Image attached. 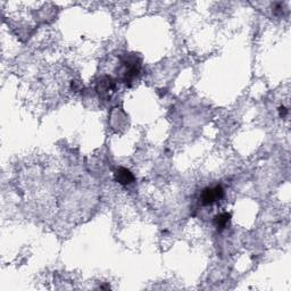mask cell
<instances>
[{
	"instance_id": "6da1fadb",
	"label": "cell",
	"mask_w": 291,
	"mask_h": 291,
	"mask_svg": "<svg viewBox=\"0 0 291 291\" xmlns=\"http://www.w3.org/2000/svg\"><path fill=\"white\" fill-rule=\"evenodd\" d=\"M122 80L128 87H131L132 83L141 73V58L137 54H129L122 58Z\"/></svg>"
},
{
	"instance_id": "7a4b0ae2",
	"label": "cell",
	"mask_w": 291,
	"mask_h": 291,
	"mask_svg": "<svg viewBox=\"0 0 291 291\" xmlns=\"http://www.w3.org/2000/svg\"><path fill=\"white\" fill-rule=\"evenodd\" d=\"M96 91L99 98L108 100L116 91V81L112 76L104 75L99 79L96 84Z\"/></svg>"
},
{
	"instance_id": "3957f363",
	"label": "cell",
	"mask_w": 291,
	"mask_h": 291,
	"mask_svg": "<svg viewBox=\"0 0 291 291\" xmlns=\"http://www.w3.org/2000/svg\"><path fill=\"white\" fill-rule=\"evenodd\" d=\"M224 197V189L222 186H215V187H207L203 190L202 195H200V203L204 206H210L215 203L220 202V200Z\"/></svg>"
},
{
	"instance_id": "277c9868",
	"label": "cell",
	"mask_w": 291,
	"mask_h": 291,
	"mask_svg": "<svg viewBox=\"0 0 291 291\" xmlns=\"http://www.w3.org/2000/svg\"><path fill=\"white\" fill-rule=\"evenodd\" d=\"M115 181L122 186H130L134 182V176L130 170L125 167H119L114 173Z\"/></svg>"
},
{
	"instance_id": "5b68a950",
	"label": "cell",
	"mask_w": 291,
	"mask_h": 291,
	"mask_svg": "<svg viewBox=\"0 0 291 291\" xmlns=\"http://www.w3.org/2000/svg\"><path fill=\"white\" fill-rule=\"evenodd\" d=\"M231 213H227V211H224V213L218 214L214 218V225L218 230H224L225 227H227L229 225L230 221H231Z\"/></svg>"
},
{
	"instance_id": "8992f818",
	"label": "cell",
	"mask_w": 291,
	"mask_h": 291,
	"mask_svg": "<svg viewBox=\"0 0 291 291\" xmlns=\"http://www.w3.org/2000/svg\"><path fill=\"white\" fill-rule=\"evenodd\" d=\"M288 113H289V110L284 107V106H281V107L279 108V115H280V118H287L288 116Z\"/></svg>"
}]
</instances>
